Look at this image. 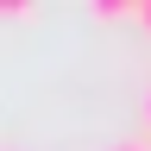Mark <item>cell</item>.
<instances>
[{
  "instance_id": "1",
  "label": "cell",
  "mask_w": 151,
  "mask_h": 151,
  "mask_svg": "<svg viewBox=\"0 0 151 151\" xmlns=\"http://www.w3.org/2000/svg\"><path fill=\"white\" fill-rule=\"evenodd\" d=\"M139 19H145V25H151V6H139Z\"/></svg>"
},
{
  "instance_id": "2",
  "label": "cell",
  "mask_w": 151,
  "mask_h": 151,
  "mask_svg": "<svg viewBox=\"0 0 151 151\" xmlns=\"http://www.w3.org/2000/svg\"><path fill=\"white\" fill-rule=\"evenodd\" d=\"M120 151H151V145H120Z\"/></svg>"
},
{
  "instance_id": "3",
  "label": "cell",
  "mask_w": 151,
  "mask_h": 151,
  "mask_svg": "<svg viewBox=\"0 0 151 151\" xmlns=\"http://www.w3.org/2000/svg\"><path fill=\"white\" fill-rule=\"evenodd\" d=\"M145 113H151V94H145Z\"/></svg>"
}]
</instances>
